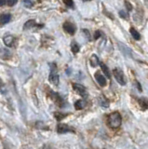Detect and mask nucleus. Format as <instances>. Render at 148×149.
<instances>
[{
  "instance_id": "f257e3e1",
  "label": "nucleus",
  "mask_w": 148,
  "mask_h": 149,
  "mask_svg": "<svg viewBox=\"0 0 148 149\" xmlns=\"http://www.w3.org/2000/svg\"><path fill=\"white\" fill-rule=\"evenodd\" d=\"M122 123V117L118 112H114L107 116V124L112 129H118Z\"/></svg>"
},
{
  "instance_id": "f03ea898",
  "label": "nucleus",
  "mask_w": 148,
  "mask_h": 149,
  "mask_svg": "<svg viewBox=\"0 0 148 149\" xmlns=\"http://www.w3.org/2000/svg\"><path fill=\"white\" fill-rule=\"evenodd\" d=\"M50 68H51V72H50V74H49V81L54 85H58L59 84V74L57 73L56 64H52L50 65Z\"/></svg>"
},
{
  "instance_id": "7ed1b4c3",
  "label": "nucleus",
  "mask_w": 148,
  "mask_h": 149,
  "mask_svg": "<svg viewBox=\"0 0 148 149\" xmlns=\"http://www.w3.org/2000/svg\"><path fill=\"white\" fill-rule=\"evenodd\" d=\"M113 74H114L115 78L116 79V81L118 82L120 85H126V80H125V77H124V74L120 69L118 68H115L113 70Z\"/></svg>"
},
{
  "instance_id": "20e7f679",
  "label": "nucleus",
  "mask_w": 148,
  "mask_h": 149,
  "mask_svg": "<svg viewBox=\"0 0 148 149\" xmlns=\"http://www.w3.org/2000/svg\"><path fill=\"white\" fill-rule=\"evenodd\" d=\"M73 88L79 94L80 96H82L83 98H86L88 96V92H87V89L84 87V86L80 85V84H73Z\"/></svg>"
},
{
  "instance_id": "39448f33",
  "label": "nucleus",
  "mask_w": 148,
  "mask_h": 149,
  "mask_svg": "<svg viewBox=\"0 0 148 149\" xmlns=\"http://www.w3.org/2000/svg\"><path fill=\"white\" fill-rule=\"evenodd\" d=\"M57 131L58 133L64 134V133H66V132H75V130L66 124H59L57 126Z\"/></svg>"
},
{
  "instance_id": "423d86ee",
  "label": "nucleus",
  "mask_w": 148,
  "mask_h": 149,
  "mask_svg": "<svg viewBox=\"0 0 148 149\" xmlns=\"http://www.w3.org/2000/svg\"><path fill=\"white\" fill-rule=\"evenodd\" d=\"M64 30L70 35H74L76 32V26L73 24V23L69 22H66L64 23Z\"/></svg>"
},
{
  "instance_id": "0eeeda50",
  "label": "nucleus",
  "mask_w": 148,
  "mask_h": 149,
  "mask_svg": "<svg viewBox=\"0 0 148 149\" xmlns=\"http://www.w3.org/2000/svg\"><path fill=\"white\" fill-rule=\"evenodd\" d=\"M95 78H96L97 82H98V84L101 86V87H104V86L106 85L105 77H104L100 72H96V74H95Z\"/></svg>"
},
{
  "instance_id": "6e6552de",
  "label": "nucleus",
  "mask_w": 148,
  "mask_h": 149,
  "mask_svg": "<svg viewBox=\"0 0 148 149\" xmlns=\"http://www.w3.org/2000/svg\"><path fill=\"white\" fill-rule=\"evenodd\" d=\"M15 38L12 36H7L6 37H4V43L7 47H12L14 45Z\"/></svg>"
},
{
  "instance_id": "1a4fd4ad",
  "label": "nucleus",
  "mask_w": 148,
  "mask_h": 149,
  "mask_svg": "<svg viewBox=\"0 0 148 149\" xmlns=\"http://www.w3.org/2000/svg\"><path fill=\"white\" fill-rule=\"evenodd\" d=\"M99 104L103 107H108L109 106V101L107 100V98L103 95H100V97L98 98Z\"/></svg>"
},
{
  "instance_id": "9d476101",
  "label": "nucleus",
  "mask_w": 148,
  "mask_h": 149,
  "mask_svg": "<svg viewBox=\"0 0 148 149\" xmlns=\"http://www.w3.org/2000/svg\"><path fill=\"white\" fill-rule=\"evenodd\" d=\"M119 47H120V48H121L122 52H123L124 54H125V56H127V57H130V58H131V57H132L130 49H128V48H127V47H126L125 45H123L122 43H119Z\"/></svg>"
},
{
  "instance_id": "9b49d317",
  "label": "nucleus",
  "mask_w": 148,
  "mask_h": 149,
  "mask_svg": "<svg viewBox=\"0 0 148 149\" xmlns=\"http://www.w3.org/2000/svg\"><path fill=\"white\" fill-rule=\"evenodd\" d=\"M138 102H139L140 106H141L143 110H146V109H148V99H146V98H141V99H139Z\"/></svg>"
},
{
  "instance_id": "f8f14e48",
  "label": "nucleus",
  "mask_w": 148,
  "mask_h": 149,
  "mask_svg": "<svg viewBox=\"0 0 148 149\" xmlns=\"http://www.w3.org/2000/svg\"><path fill=\"white\" fill-rule=\"evenodd\" d=\"M51 98H52V100L55 102L58 105H59V106H61V105H63V100H61V98L58 95L57 93L52 92L51 93Z\"/></svg>"
},
{
  "instance_id": "ddd939ff",
  "label": "nucleus",
  "mask_w": 148,
  "mask_h": 149,
  "mask_svg": "<svg viewBox=\"0 0 148 149\" xmlns=\"http://www.w3.org/2000/svg\"><path fill=\"white\" fill-rule=\"evenodd\" d=\"M10 18H11V16H10L9 14H7V13L1 14V15H0V23H2V24H5V23L9 22L10 21Z\"/></svg>"
},
{
  "instance_id": "4468645a",
  "label": "nucleus",
  "mask_w": 148,
  "mask_h": 149,
  "mask_svg": "<svg viewBox=\"0 0 148 149\" xmlns=\"http://www.w3.org/2000/svg\"><path fill=\"white\" fill-rule=\"evenodd\" d=\"M89 62H91V65L92 67H96V66L100 64L98 56L95 55V54H93V55L91 57V59H89Z\"/></svg>"
},
{
  "instance_id": "2eb2a0df",
  "label": "nucleus",
  "mask_w": 148,
  "mask_h": 149,
  "mask_svg": "<svg viewBox=\"0 0 148 149\" xmlns=\"http://www.w3.org/2000/svg\"><path fill=\"white\" fill-rule=\"evenodd\" d=\"M36 23L34 22V20H30V21L26 22L24 23V25H23V29L24 30H27V29H30V28H33L34 26H36Z\"/></svg>"
},
{
  "instance_id": "dca6fc26",
  "label": "nucleus",
  "mask_w": 148,
  "mask_h": 149,
  "mask_svg": "<svg viewBox=\"0 0 148 149\" xmlns=\"http://www.w3.org/2000/svg\"><path fill=\"white\" fill-rule=\"evenodd\" d=\"M85 105H86V103L84 101L78 100L75 103V108L76 109V110H81V109H83L85 107Z\"/></svg>"
},
{
  "instance_id": "f3484780",
  "label": "nucleus",
  "mask_w": 148,
  "mask_h": 149,
  "mask_svg": "<svg viewBox=\"0 0 148 149\" xmlns=\"http://www.w3.org/2000/svg\"><path fill=\"white\" fill-rule=\"evenodd\" d=\"M101 68H102L103 70V72L105 74V76L108 77V78H110L111 77V74H110V71H109V69L107 66L104 64H101Z\"/></svg>"
},
{
  "instance_id": "a211bd4d",
  "label": "nucleus",
  "mask_w": 148,
  "mask_h": 149,
  "mask_svg": "<svg viewBox=\"0 0 148 149\" xmlns=\"http://www.w3.org/2000/svg\"><path fill=\"white\" fill-rule=\"evenodd\" d=\"M130 34H131V36L133 37V38L135 39V40H140L141 36H140V34L134 28H130Z\"/></svg>"
},
{
  "instance_id": "6ab92c4d",
  "label": "nucleus",
  "mask_w": 148,
  "mask_h": 149,
  "mask_svg": "<svg viewBox=\"0 0 148 149\" xmlns=\"http://www.w3.org/2000/svg\"><path fill=\"white\" fill-rule=\"evenodd\" d=\"M54 116H55L56 119H57L58 121H60V120H61V119H64V117H65L66 116H67V114H63V113L56 112L55 114H54Z\"/></svg>"
},
{
  "instance_id": "aec40b11",
  "label": "nucleus",
  "mask_w": 148,
  "mask_h": 149,
  "mask_svg": "<svg viewBox=\"0 0 148 149\" xmlns=\"http://www.w3.org/2000/svg\"><path fill=\"white\" fill-rule=\"evenodd\" d=\"M71 49H72V51L74 53H77L79 51V46L77 45L76 42H73L71 44Z\"/></svg>"
},
{
  "instance_id": "412c9836",
  "label": "nucleus",
  "mask_w": 148,
  "mask_h": 149,
  "mask_svg": "<svg viewBox=\"0 0 148 149\" xmlns=\"http://www.w3.org/2000/svg\"><path fill=\"white\" fill-rule=\"evenodd\" d=\"M64 3L67 7H71V9H74V2H73V0H64Z\"/></svg>"
},
{
  "instance_id": "4be33fe9",
  "label": "nucleus",
  "mask_w": 148,
  "mask_h": 149,
  "mask_svg": "<svg viewBox=\"0 0 148 149\" xmlns=\"http://www.w3.org/2000/svg\"><path fill=\"white\" fill-rule=\"evenodd\" d=\"M119 16L123 18V19H128V14L126 12V11H124V10H120L119 11Z\"/></svg>"
},
{
  "instance_id": "5701e85b",
  "label": "nucleus",
  "mask_w": 148,
  "mask_h": 149,
  "mask_svg": "<svg viewBox=\"0 0 148 149\" xmlns=\"http://www.w3.org/2000/svg\"><path fill=\"white\" fill-rule=\"evenodd\" d=\"M23 4H24V6L27 7H30L33 6V2L31 1V0H23Z\"/></svg>"
},
{
  "instance_id": "b1692460",
  "label": "nucleus",
  "mask_w": 148,
  "mask_h": 149,
  "mask_svg": "<svg viewBox=\"0 0 148 149\" xmlns=\"http://www.w3.org/2000/svg\"><path fill=\"white\" fill-rule=\"evenodd\" d=\"M18 0H7V5H9V7H12L14 6L15 4L17 3Z\"/></svg>"
},
{
  "instance_id": "393cba45",
  "label": "nucleus",
  "mask_w": 148,
  "mask_h": 149,
  "mask_svg": "<svg viewBox=\"0 0 148 149\" xmlns=\"http://www.w3.org/2000/svg\"><path fill=\"white\" fill-rule=\"evenodd\" d=\"M125 4H126L127 9H128V11H130V10H132V7H131V5H130V3H128V1H126V2H125Z\"/></svg>"
},
{
  "instance_id": "a878e982",
  "label": "nucleus",
  "mask_w": 148,
  "mask_h": 149,
  "mask_svg": "<svg viewBox=\"0 0 148 149\" xmlns=\"http://www.w3.org/2000/svg\"><path fill=\"white\" fill-rule=\"evenodd\" d=\"M99 37H101V32H100V31H96V32H95L94 38H95V39H98Z\"/></svg>"
},
{
  "instance_id": "bb28decb",
  "label": "nucleus",
  "mask_w": 148,
  "mask_h": 149,
  "mask_svg": "<svg viewBox=\"0 0 148 149\" xmlns=\"http://www.w3.org/2000/svg\"><path fill=\"white\" fill-rule=\"evenodd\" d=\"M7 0H0V6H4L6 4Z\"/></svg>"
},
{
  "instance_id": "cd10ccee",
  "label": "nucleus",
  "mask_w": 148,
  "mask_h": 149,
  "mask_svg": "<svg viewBox=\"0 0 148 149\" xmlns=\"http://www.w3.org/2000/svg\"><path fill=\"white\" fill-rule=\"evenodd\" d=\"M85 1H89V0H85Z\"/></svg>"
}]
</instances>
